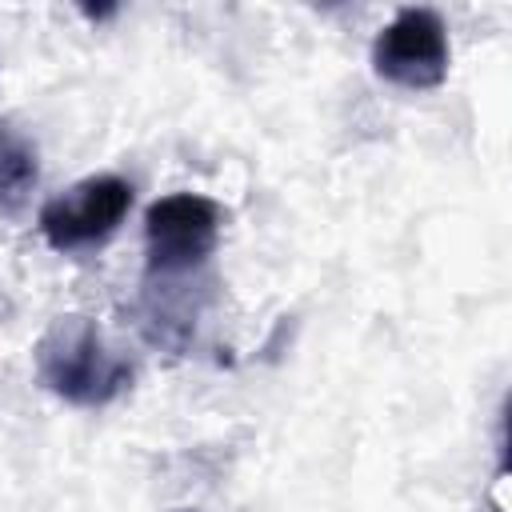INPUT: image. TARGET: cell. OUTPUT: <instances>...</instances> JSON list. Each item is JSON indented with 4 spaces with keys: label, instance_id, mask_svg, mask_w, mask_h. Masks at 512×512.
<instances>
[{
    "label": "cell",
    "instance_id": "obj_2",
    "mask_svg": "<svg viewBox=\"0 0 512 512\" xmlns=\"http://www.w3.org/2000/svg\"><path fill=\"white\" fill-rule=\"evenodd\" d=\"M224 228V208L212 196L200 192H172L160 196L144 212V252H148V276L172 280L200 268Z\"/></svg>",
    "mask_w": 512,
    "mask_h": 512
},
{
    "label": "cell",
    "instance_id": "obj_1",
    "mask_svg": "<svg viewBox=\"0 0 512 512\" xmlns=\"http://www.w3.org/2000/svg\"><path fill=\"white\" fill-rule=\"evenodd\" d=\"M40 384L72 408H104L132 388V364L108 344L92 316H56L36 340Z\"/></svg>",
    "mask_w": 512,
    "mask_h": 512
},
{
    "label": "cell",
    "instance_id": "obj_5",
    "mask_svg": "<svg viewBox=\"0 0 512 512\" xmlns=\"http://www.w3.org/2000/svg\"><path fill=\"white\" fill-rule=\"evenodd\" d=\"M40 184V160L28 136L0 128V216L16 220Z\"/></svg>",
    "mask_w": 512,
    "mask_h": 512
},
{
    "label": "cell",
    "instance_id": "obj_3",
    "mask_svg": "<svg viewBox=\"0 0 512 512\" xmlns=\"http://www.w3.org/2000/svg\"><path fill=\"white\" fill-rule=\"evenodd\" d=\"M448 28L432 8H400L372 40V68L380 80L424 92L448 80Z\"/></svg>",
    "mask_w": 512,
    "mask_h": 512
},
{
    "label": "cell",
    "instance_id": "obj_4",
    "mask_svg": "<svg viewBox=\"0 0 512 512\" xmlns=\"http://www.w3.org/2000/svg\"><path fill=\"white\" fill-rule=\"evenodd\" d=\"M132 208V184L124 176H88L80 184H72L68 192L52 196L36 224H40V236L48 240V248L56 252H84V248H96L104 244L128 216Z\"/></svg>",
    "mask_w": 512,
    "mask_h": 512
}]
</instances>
